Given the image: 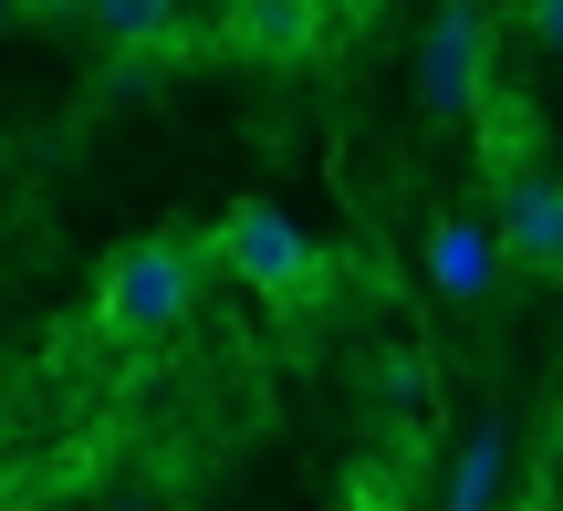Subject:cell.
Masks as SVG:
<instances>
[{
    "label": "cell",
    "mask_w": 563,
    "mask_h": 511,
    "mask_svg": "<svg viewBox=\"0 0 563 511\" xmlns=\"http://www.w3.org/2000/svg\"><path fill=\"white\" fill-rule=\"evenodd\" d=\"M188 292H199V251L188 241H125L115 262L95 271V324L115 334V345H146V334H167L188 313Z\"/></svg>",
    "instance_id": "6da1fadb"
},
{
    "label": "cell",
    "mask_w": 563,
    "mask_h": 511,
    "mask_svg": "<svg viewBox=\"0 0 563 511\" xmlns=\"http://www.w3.org/2000/svg\"><path fill=\"white\" fill-rule=\"evenodd\" d=\"M84 21H95L104 42H125V53H146V42L178 32V0H84Z\"/></svg>",
    "instance_id": "ba28073f"
},
{
    "label": "cell",
    "mask_w": 563,
    "mask_h": 511,
    "mask_svg": "<svg viewBox=\"0 0 563 511\" xmlns=\"http://www.w3.org/2000/svg\"><path fill=\"white\" fill-rule=\"evenodd\" d=\"M490 230H501V251L522 271H563V178H553V167H501Z\"/></svg>",
    "instance_id": "277c9868"
},
{
    "label": "cell",
    "mask_w": 563,
    "mask_h": 511,
    "mask_svg": "<svg viewBox=\"0 0 563 511\" xmlns=\"http://www.w3.org/2000/svg\"><path fill=\"white\" fill-rule=\"evenodd\" d=\"M104 511H157V501H146V491H115V501H104Z\"/></svg>",
    "instance_id": "8fae6325"
},
{
    "label": "cell",
    "mask_w": 563,
    "mask_h": 511,
    "mask_svg": "<svg viewBox=\"0 0 563 511\" xmlns=\"http://www.w3.org/2000/svg\"><path fill=\"white\" fill-rule=\"evenodd\" d=\"M490 95V11L481 0H439L428 11V42H418V104L439 125H470Z\"/></svg>",
    "instance_id": "7a4b0ae2"
},
{
    "label": "cell",
    "mask_w": 563,
    "mask_h": 511,
    "mask_svg": "<svg viewBox=\"0 0 563 511\" xmlns=\"http://www.w3.org/2000/svg\"><path fill=\"white\" fill-rule=\"evenodd\" d=\"M376 376H386V397H397V408H418V397H428V366H418V355H407V345H397V355H386V366H376Z\"/></svg>",
    "instance_id": "30bf717a"
},
{
    "label": "cell",
    "mask_w": 563,
    "mask_h": 511,
    "mask_svg": "<svg viewBox=\"0 0 563 511\" xmlns=\"http://www.w3.org/2000/svg\"><path fill=\"white\" fill-rule=\"evenodd\" d=\"M501 262H511V251H501L490 220H439V241H428V282H439L449 303H481Z\"/></svg>",
    "instance_id": "8992f818"
},
{
    "label": "cell",
    "mask_w": 563,
    "mask_h": 511,
    "mask_svg": "<svg viewBox=\"0 0 563 511\" xmlns=\"http://www.w3.org/2000/svg\"><path fill=\"white\" fill-rule=\"evenodd\" d=\"M220 42L241 63H313L323 53V0H230Z\"/></svg>",
    "instance_id": "5b68a950"
},
{
    "label": "cell",
    "mask_w": 563,
    "mask_h": 511,
    "mask_svg": "<svg viewBox=\"0 0 563 511\" xmlns=\"http://www.w3.org/2000/svg\"><path fill=\"white\" fill-rule=\"evenodd\" d=\"M0 21H11V0H0Z\"/></svg>",
    "instance_id": "7c38bea8"
},
{
    "label": "cell",
    "mask_w": 563,
    "mask_h": 511,
    "mask_svg": "<svg viewBox=\"0 0 563 511\" xmlns=\"http://www.w3.org/2000/svg\"><path fill=\"white\" fill-rule=\"evenodd\" d=\"M522 42L563 63V0H522Z\"/></svg>",
    "instance_id": "9c48e42d"
},
{
    "label": "cell",
    "mask_w": 563,
    "mask_h": 511,
    "mask_svg": "<svg viewBox=\"0 0 563 511\" xmlns=\"http://www.w3.org/2000/svg\"><path fill=\"white\" fill-rule=\"evenodd\" d=\"M501 418H481V429H470V449H460V470H449V501L439 511H490V491H501Z\"/></svg>",
    "instance_id": "52a82bcc"
},
{
    "label": "cell",
    "mask_w": 563,
    "mask_h": 511,
    "mask_svg": "<svg viewBox=\"0 0 563 511\" xmlns=\"http://www.w3.org/2000/svg\"><path fill=\"white\" fill-rule=\"evenodd\" d=\"M220 262L241 271L251 292H272V303H302V292L323 282V251L302 241V220H292V209H272V199H241L220 220Z\"/></svg>",
    "instance_id": "3957f363"
}]
</instances>
